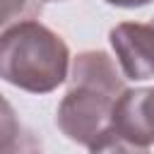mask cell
Here are the masks:
<instances>
[{"instance_id":"obj_8","label":"cell","mask_w":154,"mask_h":154,"mask_svg":"<svg viewBox=\"0 0 154 154\" xmlns=\"http://www.w3.org/2000/svg\"><path fill=\"white\" fill-rule=\"evenodd\" d=\"M89 154H152V152H149V147L135 144L111 128L101 140H96L89 147Z\"/></svg>"},{"instance_id":"obj_6","label":"cell","mask_w":154,"mask_h":154,"mask_svg":"<svg viewBox=\"0 0 154 154\" xmlns=\"http://www.w3.org/2000/svg\"><path fill=\"white\" fill-rule=\"evenodd\" d=\"M34 149H41V144L22 125L12 103L0 94V154H24Z\"/></svg>"},{"instance_id":"obj_2","label":"cell","mask_w":154,"mask_h":154,"mask_svg":"<svg viewBox=\"0 0 154 154\" xmlns=\"http://www.w3.org/2000/svg\"><path fill=\"white\" fill-rule=\"evenodd\" d=\"M116 99L118 96L89 84H70L63 101L58 103L55 125L67 140L91 147L113 128Z\"/></svg>"},{"instance_id":"obj_1","label":"cell","mask_w":154,"mask_h":154,"mask_svg":"<svg viewBox=\"0 0 154 154\" xmlns=\"http://www.w3.org/2000/svg\"><path fill=\"white\" fill-rule=\"evenodd\" d=\"M70 72V48L60 34L38 19H24L0 31V79L29 91L51 94Z\"/></svg>"},{"instance_id":"obj_5","label":"cell","mask_w":154,"mask_h":154,"mask_svg":"<svg viewBox=\"0 0 154 154\" xmlns=\"http://www.w3.org/2000/svg\"><path fill=\"white\" fill-rule=\"evenodd\" d=\"M70 84H89L103 89L113 96H120L125 87V75L120 72L118 63L103 51H82L70 58Z\"/></svg>"},{"instance_id":"obj_9","label":"cell","mask_w":154,"mask_h":154,"mask_svg":"<svg viewBox=\"0 0 154 154\" xmlns=\"http://www.w3.org/2000/svg\"><path fill=\"white\" fill-rule=\"evenodd\" d=\"M108 5H116V7H125V10H135V7H144L154 0H103Z\"/></svg>"},{"instance_id":"obj_4","label":"cell","mask_w":154,"mask_h":154,"mask_svg":"<svg viewBox=\"0 0 154 154\" xmlns=\"http://www.w3.org/2000/svg\"><path fill=\"white\" fill-rule=\"evenodd\" d=\"M113 130L135 144H154V87L125 89L116 99Z\"/></svg>"},{"instance_id":"obj_10","label":"cell","mask_w":154,"mask_h":154,"mask_svg":"<svg viewBox=\"0 0 154 154\" xmlns=\"http://www.w3.org/2000/svg\"><path fill=\"white\" fill-rule=\"evenodd\" d=\"M24 154H41V149H34V152H24Z\"/></svg>"},{"instance_id":"obj_7","label":"cell","mask_w":154,"mask_h":154,"mask_svg":"<svg viewBox=\"0 0 154 154\" xmlns=\"http://www.w3.org/2000/svg\"><path fill=\"white\" fill-rule=\"evenodd\" d=\"M41 14V0H0V31Z\"/></svg>"},{"instance_id":"obj_12","label":"cell","mask_w":154,"mask_h":154,"mask_svg":"<svg viewBox=\"0 0 154 154\" xmlns=\"http://www.w3.org/2000/svg\"><path fill=\"white\" fill-rule=\"evenodd\" d=\"M152 24H154V17H152Z\"/></svg>"},{"instance_id":"obj_3","label":"cell","mask_w":154,"mask_h":154,"mask_svg":"<svg viewBox=\"0 0 154 154\" xmlns=\"http://www.w3.org/2000/svg\"><path fill=\"white\" fill-rule=\"evenodd\" d=\"M111 48L125 79L154 77V24L152 22H120L108 31Z\"/></svg>"},{"instance_id":"obj_11","label":"cell","mask_w":154,"mask_h":154,"mask_svg":"<svg viewBox=\"0 0 154 154\" xmlns=\"http://www.w3.org/2000/svg\"><path fill=\"white\" fill-rule=\"evenodd\" d=\"M41 2H60V0H41Z\"/></svg>"}]
</instances>
